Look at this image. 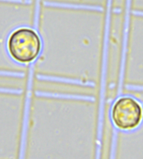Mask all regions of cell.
I'll list each match as a JSON object with an SVG mask.
<instances>
[{"label":"cell","instance_id":"obj_1","mask_svg":"<svg viewBox=\"0 0 143 159\" xmlns=\"http://www.w3.org/2000/svg\"><path fill=\"white\" fill-rule=\"evenodd\" d=\"M8 49L13 59L29 62L37 57L42 49V42L37 32L29 28H20L11 35Z\"/></svg>","mask_w":143,"mask_h":159},{"label":"cell","instance_id":"obj_2","mask_svg":"<svg viewBox=\"0 0 143 159\" xmlns=\"http://www.w3.org/2000/svg\"><path fill=\"white\" fill-rule=\"evenodd\" d=\"M112 119L114 125L120 129H133L141 122L142 109L133 98H121L112 108Z\"/></svg>","mask_w":143,"mask_h":159}]
</instances>
